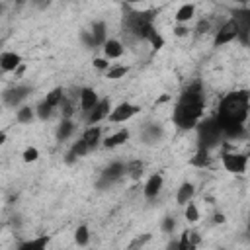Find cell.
Segmentation results:
<instances>
[{"instance_id": "cell-1", "label": "cell", "mask_w": 250, "mask_h": 250, "mask_svg": "<svg viewBox=\"0 0 250 250\" xmlns=\"http://www.w3.org/2000/svg\"><path fill=\"white\" fill-rule=\"evenodd\" d=\"M248 113H250V92L248 90H236V92L227 94L221 100L215 119L221 125L223 135L238 137L242 133V127H244Z\"/></svg>"}, {"instance_id": "cell-2", "label": "cell", "mask_w": 250, "mask_h": 250, "mask_svg": "<svg viewBox=\"0 0 250 250\" xmlns=\"http://www.w3.org/2000/svg\"><path fill=\"white\" fill-rule=\"evenodd\" d=\"M201 115H203V86L199 82H193L182 92L174 107V123L180 129H193L195 125H199Z\"/></svg>"}, {"instance_id": "cell-3", "label": "cell", "mask_w": 250, "mask_h": 250, "mask_svg": "<svg viewBox=\"0 0 250 250\" xmlns=\"http://www.w3.org/2000/svg\"><path fill=\"white\" fill-rule=\"evenodd\" d=\"M223 135V129L221 125L217 123L215 117H209V119H203L199 125H197V139H199V148L203 150H209L213 148L219 139Z\"/></svg>"}, {"instance_id": "cell-4", "label": "cell", "mask_w": 250, "mask_h": 250, "mask_svg": "<svg viewBox=\"0 0 250 250\" xmlns=\"http://www.w3.org/2000/svg\"><path fill=\"white\" fill-rule=\"evenodd\" d=\"M232 20L238 25V39L242 43L250 41V8H238L232 12Z\"/></svg>"}, {"instance_id": "cell-5", "label": "cell", "mask_w": 250, "mask_h": 250, "mask_svg": "<svg viewBox=\"0 0 250 250\" xmlns=\"http://www.w3.org/2000/svg\"><path fill=\"white\" fill-rule=\"evenodd\" d=\"M248 156L238 152H223V166L232 174H242L246 170Z\"/></svg>"}, {"instance_id": "cell-6", "label": "cell", "mask_w": 250, "mask_h": 250, "mask_svg": "<svg viewBox=\"0 0 250 250\" xmlns=\"http://www.w3.org/2000/svg\"><path fill=\"white\" fill-rule=\"evenodd\" d=\"M232 39H238V25H236V21L230 18L229 21H225V23L219 27V31H217V35H215V45L219 47V45H225V43H229V41H232Z\"/></svg>"}, {"instance_id": "cell-7", "label": "cell", "mask_w": 250, "mask_h": 250, "mask_svg": "<svg viewBox=\"0 0 250 250\" xmlns=\"http://www.w3.org/2000/svg\"><path fill=\"white\" fill-rule=\"evenodd\" d=\"M62 90L61 88H55L53 92H49L47 94V98L41 102V105H39V117H49L51 115V109L53 107H57V105H61L62 104Z\"/></svg>"}, {"instance_id": "cell-8", "label": "cell", "mask_w": 250, "mask_h": 250, "mask_svg": "<svg viewBox=\"0 0 250 250\" xmlns=\"http://www.w3.org/2000/svg\"><path fill=\"white\" fill-rule=\"evenodd\" d=\"M123 174H127V166H123L121 162H113V164H109V166L102 172V178H100L98 186L104 188V186H107V184H113V182L119 180Z\"/></svg>"}, {"instance_id": "cell-9", "label": "cell", "mask_w": 250, "mask_h": 250, "mask_svg": "<svg viewBox=\"0 0 250 250\" xmlns=\"http://www.w3.org/2000/svg\"><path fill=\"white\" fill-rule=\"evenodd\" d=\"M137 111H139V107L133 105V104H119V105L109 113V121H113V123L127 121V119H131Z\"/></svg>"}, {"instance_id": "cell-10", "label": "cell", "mask_w": 250, "mask_h": 250, "mask_svg": "<svg viewBox=\"0 0 250 250\" xmlns=\"http://www.w3.org/2000/svg\"><path fill=\"white\" fill-rule=\"evenodd\" d=\"M98 94L94 92V90H90V88H84V90H80V107H82V111L84 113H92V109L98 105Z\"/></svg>"}, {"instance_id": "cell-11", "label": "cell", "mask_w": 250, "mask_h": 250, "mask_svg": "<svg viewBox=\"0 0 250 250\" xmlns=\"http://www.w3.org/2000/svg\"><path fill=\"white\" fill-rule=\"evenodd\" d=\"M109 115V100L105 98V100H100L98 102V105L92 109V113L88 115V123L90 125H94V123H98V121H102L104 117H107Z\"/></svg>"}, {"instance_id": "cell-12", "label": "cell", "mask_w": 250, "mask_h": 250, "mask_svg": "<svg viewBox=\"0 0 250 250\" xmlns=\"http://www.w3.org/2000/svg\"><path fill=\"white\" fill-rule=\"evenodd\" d=\"M178 244H180V250H195V246L199 244V234L195 230H184Z\"/></svg>"}, {"instance_id": "cell-13", "label": "cell", "mask_w": 250, "mask_h": 250, "mask_svg": "<svg viewBox=\"0 0 250 250\" xmlns=\"http://www.w3.org/2000/svg\"><path fill=\"white\" fill-rule=\"evenodd\" d=\"M20 64H21V57L20 55H16V53H2V57H0L2 70L10 72V70H16Z\"/></svg>"}, {"instance_id": "cell-14", "label": "cell", "mask_w": 250, "mask_h": 250, "mask_svg": "<svg viewBox=\"0 0 250 250\" xmlns=\"http://www.w3.org/2000/svg\"><path fill=\"white\" fill-rule=\"evenodd\" d=\"M27 92H29L27 86H18V88H14V90H8V92L4 94V102L10 104V105H16V104H20V102L27 96Z\"/></svg>"}, {"instance_id": "cell-15", "label": "cell", "mask_w": 250, "mask_h": 250, "mask_svg": "<svg viewBox=\"0 0 250 250\" xmlns=\"http://www.w3.org/2000/svg\"><path fill=\"white\" fill-rule=\"evenodd\" d=\"M160 188H162V176L160 174H154V176L148 178V182L145 186V195L146 197H154L160 191Z\"/></svg>"}, {"instance_id": "cell-16", "label": "cell", "mask_w": 250, "mask_h": 250, "mask_svg": "<svg viewBox=\"0 0 250 250\" xmlns=\"http://www.w3.org/2000/svg\"><path fill=\"white\" fill-rule=\"evenodd\" d=\"M193 193H195V188H193L191 184H182V186H180V189H178L176 201H178L180 205H188V203L191 201Z\"/></svg>"}, {"instance_id": "cell-17", "label": "cell", "mask_w": 250, "mask_h": 250, "mask_svg": "<svg viewBox=\"0 0 250 250\" xmlns=\"http://www.w3.org/2000/svg\"><path fill=\"white\" fill-rule=\"evenodd\" d=\"M104 53H105L107 59H119L123 55V45L119 41H115V39H109V41H105Z\"/></svg>"}, {"instance_id": "cell-18", "label": "cell", "mask_w": 250, "mask_h": 250, "mask_svg": "<svg viewBox=\"0 0 250 250\" xmlns=\"http://www.w3.org/2000/svg\"><path fill=\"white\" fill-rule=\"evenodd\" d=\"M127 139H129V131H127V129H121V131L113 133L111 137H107V139L104 141V145H105L107 148H113V146H119V145H123Z\"/></svg>"}, {"instance_id": "cell-19", "label": "cell", "mask_w": 250, "mask_h": 250, "mask_svg": "<svg viewBox=\"0 0 250 250\" xmlns=\"http://www.w3.org/2000/svg\"><path fill=\"white\" fill-rule=\"evenodd\" d=\"M100 135H102V129L96 127V125H92V127H88V129L84 131L82 139L86 141V145H88L90 148H94V146L98 145V141H100Z\"/></svg>"}, {"instance_id": "cell-20", "label": "cell", "mask_w": 250, "mask_h": 250, "mask_svg": "<svg viewBox=\"0 0 250 250\" xmlns=\"http://www.w3.org/2000/svg\"><path fill=\"white\" fill-rule=\"evenodd\" d=\"M47 244H49V238L47 236H39V238L23 242L18 250H47Z\"/></svg>"}, {"instance_id": "cell-21", "label": "cell", "mask_w": 250, "mask_h": 250, "mask_svg": "<svg viewBox=\"0 0 250 250\" xmlns=\"http://www.w3.org/2000/svg\"><path fill=\"white\" fill-rule=\"evenodd\" d=\"M88 150H90V146L86 145V141H84V139H80V141H76V143L72 145V148H70V152H68V158H66V160H68V162H72L76 156H84Z\"/></svg>"}, {"instance_id": "cell-22", "label": "cell", "mask_w": 250, "mask_h": 250, "mask_svg": "<svg viewBox=\"0 0 250 250\" xmlns=\"http://www.w3.org/2000/svg\"><path fill=\"white\" fill-rule=\"evenodd\" d=\"M211 164V156H209V150H203L199 148L195 152V156L191 158V166H197V168H207Z\"/></svg>"}, {"instance_id": "cell-23", "label": "cell", "mask_w": 250, "mask_h": 250, "mask_svg": "<svg viewBox=\"0 0 250 250\" xmlns=\"http://www.w3.org/2000/svg\"><path fill=\"white\" fill-rule=\"evenodd\" d=\"M193 12H195V6H193V4H184V6H182L178 12H176V20H178L180 23H184V21L191 20Z\"/></svg>"}, {"instance_id": "cell-24", "label": "cell", "mask_w": 250, "mask_h": 250, "mask_svg": "<svg viewBox=\"0 0 250 250\" xmlns=\"http://www.w3.org/2000/svg\"><path fill=\"white\" fill-rule=\"evenodd\" d=\"M143 162L141 160H133V162H129L127 164V174L133 178V180H139L141 176H143Z\"/></svg>"}, {"instance_id": "cell-25", "label": "cell", "mask_w": 250, "mask_h": 250, "mask_svg": "<svg viewBox=\"0 0 250 250\" xmlns=\"http://www.w3.org/2000/svg\"><path fill=\"white\" fill-rule=\"evenodd\" d=\"M74 131V125L68 121V119H64L61 125H59V131H57V137L61 139V141H64V139H68L70 137V133Z\"/></svg>"}, {"instance_id": "cell-26", "label": "cell", "mask_w": 250, "mask_h": 250, "mask_svg": "<svg viewBox=\"0 0 250 250\" xmlns=\"http://www.w3.org/2000/svg\"><path fill=\"white\" fill-rule=\"evenodd\" d=\"M92 39H94V43L98 45V43H102L104 39H105V25L100 21V23H94V29H92Z\"/></svg>"}, {"instance_id": "cell-27", "label": "cell", "mask_w": 250, "mask_h": 250, "mask_svg": "<svg viewBox=\"0 0 250 250\" xmlns=\"http://www.w3.org/2000/svg\"><path fill=\"white\" fill-rule=\"evenodd\" d=\"M186 219L189 221V223H195L197 219H199V211H197V207H195V203H188V207H186Z\"/></svg>"}, {"instance_id": "cell-28", "label": "cell", "mask_w": 250, "mask_h": 250, "mask_svg": "<svg viewBox=\"0 0 250 250\" xmlns=\"http://www.w3.org/2000/svg\"><path fill=\"white\" fill-rule=\"evenodd\" d=\"M31 119H33L31 107H21V109L18 111V121H20V123H29Z\"/></svg>"}, {"instance_id": "cell-29", "label": "cell", "mask_w": 250, "mask_h": 250, "mask_svg": "<svg viewBox=\"0 0 250 250\" xmlns=\"http://www.w3.org/2000/svg\"><path fill=\"white\" fill-rule=\"evenodd\" d=\"M86 242H88V229L82 225V227L76 229V244L78 246H84Z\"/></svg>"}, {"instance_id": "cell-30", "label": "cell", "mask_w": 250, "mask_h": 250, "mask_svg": "<svg viewBox=\"0 0 250 250\" xmlns=\"http://www.w3.org/2000/svg\"><path fill=\"white\" fill-rule=\"evenodd\" d=\"M127 70H129L127 66H113L107 70V78H121L127 74Z\"/></svg>"}, {"instance_id": "cell-31", "label": "cell", "mask_w": 250, "mask_h": 250, "mask_svg": "<svg viewBox=\"0 0 250 250\" xmlns=\"http://www.w3.org/2000/svg\"><path fill=\"white\" fill-rule=\"evenodd\" d=\"M150 240V234L146 232V234H143V236H139V238H135L133 242H131V246H129V250H139V248H143V244L145 242H148Z\"/></svg>"}, {"instance_id": "cell-32", "label": "cell", "mask_w": 250, "mask_h": 250, "mask_svg": "<svg viewBox=\"0 0 250 250\" xmlns=\"http://www.w3.org/2000/svg\"><path fill=\"white\" fill-rule=\"evenodd\" d=\"M37 156H39V152H37V148H33V146H29V148L23 150V160H25V162H33V160H37Z\"/></svg>"}, {"instance_id": "cell-33", "label": "cell", "mask_w": 250, "mask_h": 250, "mask_svg": "<svg viewBox=\"0 0 250 250\" xmlns=\"http://www.w3.org/2000/svg\"><path fill=\"white\" fill-rule=\"evenodd\" d=\"M160 135H162V131H160L156 125H150V127L146 129V133H145V137H146V139H158Z\"/></svg>"}, {"instance_id": "cell-34", "label": "cell", "mask_w": 250, "mask_h": 250, "mask_svg": "<svg viewBox=\"0 0 250 250\" xmlns=\"http://www.w3.org/2000/svg\"><path fill=\"white\" fill-rule=\"evenodd\" d=\"M174 227H176V223H174V219H164V223H162V230L164 232H172L174 230Z\"/></svg>"}, {"instance_id": "cell-35", "label": "cell", "mask_w": 250, "mask_h": 250, "mask_svg": "<svg viewBox=\"0 0 250 250\" xmlns=\"http://www.w3.org/2000/svg\"><path fill=\"white\" fill-rule=\"evenodd\" d=\"M209 29V21H205V20H201L199 23H197V33H205Z\"/></svg>"}, {"instance_id": "cell-36", "label": "cell", "mask_w": 250, "mask_h": 250, "mask_svg": "<svg viewBox=\"0 0 250 250\" xmlns=\"http://www.w3.org/2000/svg\"><path fill=\"white\" fill-rule=\"evenodd\" d=\"M94 64H96V68H107V61L105 59H96Z\"/></svg>"}, {"instance_id": "cell-37", "label": "cell", "mask_w": 250, "mask_h": 250, "mask_svg": "<svg viewBox=\"0 0 250 250\" xmlns=\"http://www.w3.org/2000/svg\"><path fill=\"white\" fill-rule=\"evenodd\" d=\"M174 31H176V35H180V37H182V35H186V33H188V27H184V25H178Z\"/></svg>"}, {"instance_id": "cell-38", "label": "cell", "mask_w": 250, "mask_h": 250, "mask_svg": "<svg viewBox=\"0 0 250 250\" xmlns=\"http://www.w3.org/2000/svg\"><path fill=\"white\" fill-rule=\"evenodd\" d=\"M168 250H180V244L178 242H170L168 244Z\"/></svg>"}, {"instance_id": "cell-39", "label": "cell", "mask_w": 250, "mask_h": 250, "mask_svg": "<svg viewBox=\"0 0 250 250\" xmlns=\"http://www.w3.org/2000/svg\"><path fill=\"white\" fill-rule=\"evenodd\" d=\"M215 223H225V217L223 215H215Z\"/></svg>"}, {"instance_id": "cell-40", "label": "cell", "mask_w": 250, "mask_h": 250, "mask_svg": "<svg viewBox=\"0 0 250 250\" xmlns=\"http://www.w3.org/2000/svg\"><path fill=\"white\" fill-rule=\"evenodd\" d=\"M248 229H250V219H248Z\"/></svg>"}, {"instance_id": "cell-41", "label": "cell", "mask_w": 250, "mask_h": 250, "mask_svg": "<svg viewBox=\"0 0 250 250\" xmlns=\"http://www.w3.org/2000/svg\"><path fill=\"white\" fill-rule=\"evenodd\" d=\"M246 156H250V150H248V154H246Z\"/></svg>"}]
</instances>
